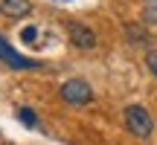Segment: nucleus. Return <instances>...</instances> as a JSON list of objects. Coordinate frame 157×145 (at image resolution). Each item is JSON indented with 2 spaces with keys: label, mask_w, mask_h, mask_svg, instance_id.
Wrapping results in <instances>:
<instances>
[{
  "label": "nucleus",
  "mask_w": 157,
  "mask_h": 145,
  "mask_svg": "<svg viewBox=\"0 0 157 145\" xmlns=\"http://www.w3.org/2000/svg\"><path fill=\"white\" fill-rule=\"evenodd\" d=\"M17 116H21L23 125H29V128H35V125H38V119H35V110H32V107H21V110H17Z\"/></svg>",
  "instance_id": "obj_7"
},
{
  "label": "nucleus",
  "mask_w": 157,
  "mask_h": 145,
  "mask_svg": "<svg viewBox=\"0 0 157 145\" xmlns=\"http://www.w3.org/2000/svg\"><path fill=\"white\" fill-rule=\"evenodd\" d=\"M125 35H128L131 44H137V41H143V44H151V38H148V32L143 26H137V23H128L125 26Z\"/></svg>",
  "instance_id": "obj_5"
},
{
  "label": "nucleus",
  "mask_w": 157,
  "mask_h": 145,
  "mask_svg": "<svg viewBox=\"0 0 157 145\" xmlns=\"http://www.w3.org/2000/svg\"><path fill=\"white\" fill-rule=\"evenodd\" d=\"M122 116H125V128H128L134 136L148 139V136L154 134V119H151V113H148L146 107H140V105H128Z\"/></svg>",
  "instance_id": "obj_1"
},
{
  "label": "nucleus",
  "mask_w": 157,
  "mask_h": 145,
  "mask_svg": "<svg viewBox=\"0 0 157 145\" xmlns=\"http://www.w3.org/2000/svg\"><path fill=\"white\" fill-rule=\"evenodd\" d=\"M146 67H148V72L157 78V50H148V55H146Z\"/></svg>",
  "instance_id": "obj_8"
},
{
  "label": "nucleus",
  "mask_w": 157,
  "mask_h": 145,
  "mask_svg": "<svg viewBox=\"0 0 157 145\" xmlns=\"http://www.w3.org/2000/svg\"><path fill=\"white\" fill-rule=\"evenodd\" d=\"M61 99L67 102V105H87V102H93V87H90L84 78H67V81L61 84Z\"/></svg>",
  "instance_id": "obj_2"
},
{
  "label": "nucleus",
  "mask_w": 157,
  "mask_h": 145,
  "mask_svg": "<svg viewBox=\"0 0 157 145\" xmlns=\"http://www.w3.org/2000/svg\"><path fill=\"white\" fill-rule=\"evenodd\" d=\"M29 12H32L29 0H0V15L6 17H26Z\"/></svg>",
  "instance_id": "obj_4"
},
{
  "label": "nucleus",
  "mask_w": 157,
  "mask_h": 145,
  "mask_svg": "<svg viewBox=\"0 0 157 145\" xmlns=\"http://www.w3.org/2000/svg\"><path fill=\"white\" fill-rule=\"evenodd\" d=\"M35 35H38V29H35V26L23 29V41H35Z\"/></svg>",
  "instance_id": "obj_9"
},
{
  "label": "nucleus",
  "mask_w": 157,
  "mask_h": 145,
  "mask_svg": "<svg viewBox=\"0 0 157 145\" xmlns=\"http://www.w3.org/2000/svg\"><path fill=\"white\" fill-rule=\"evenodd\" d=\"M143 23H157V0H146L143 3Z\"/></svg>",
  "instance_id": "obj_6"
},
{
  "label": "nucleus",
  "mask_w": 157,
  "mask_h": 145,
  "mask_svg": "<svg viewBox=\"0 0 157 145\" xmlns=\"http://www.w3.org/2000/svg\"><path fill=\"white\" fill-rule=\"evenodd\" d=\"M67 35H70V44L78 46V50H93V46H96L93 29L84 26L82 20H70V23H67Z\"/></svg>",
  "instance_id": "obj_3"
},
{
  "label": "nucleus",
  "mask_w": 157,
  "mask_h": 145,
  "mask_svg": "<svg viewBox=\"0 0 157 145\" xmlns=\"http://www.w3.org/2000/svg\"><path fill=\"white\" fill-rule=\"evenodd\" d=\"M52 3H70V0H52Z\"/></svg>",
  "instance_id": "obj_10"
}]
</instances>
